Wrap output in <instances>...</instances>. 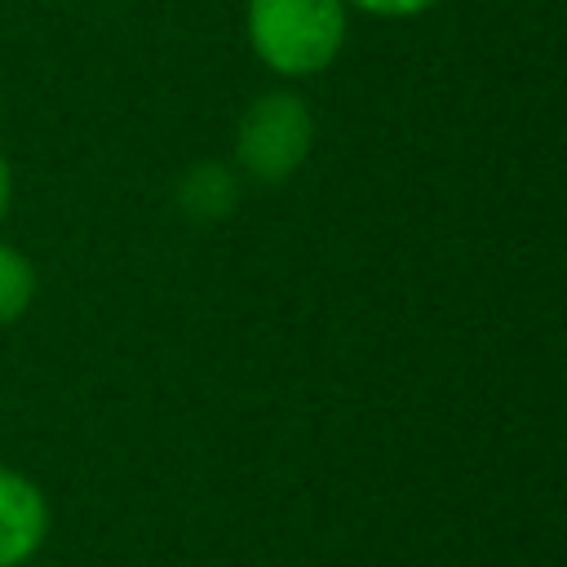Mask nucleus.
Listing matches in <instances>:
<instances>
[{"label": "nucleus", "instance_id": "3", "mask_svg": "<svg viewBox=\"0 0 567 567\" xmlns=\"http://www.w3.org/2000/svg\"><path fill=\"white\" fill-rule=\"evenodd\" d=\"M53 532V509L44 487L13 470L0 465V567H27Z\"/></svg>", "mask_w": 567, "mask_h": 567}, {"label": "nucleus", "instance_id": "5", "mask_svg": "<svg viewBox=\"0 0 567 567\" xmlns=\"http://www.w3.org/2000/svg\"><path fill=\"white\" fill-rule=\"evenodd\" d=\"M35 301V266L18 244L0 239V328L18 323Z\"/></svg>", "mask_w": 567, "mask_h": 567}, {"label": "nucleus", "instance_id": "6", "mask_svg": "<svg viewBox=\"0 0 567 567\" xmlns=\"http://www.w3.org/2000/svg\"><path fill=\"white\" fill-rule=\"evenodd\" d=\"M346 4L359 13H372V18H416L439 0H346Z\"/></svg>", "mask_w": 567, "mask_h": 567}, {"label": "nucleus", "instance_id": "2", "mask_svg": "<svg viewBox=\"0 0 567 567\" xmlns=\"http://www.w3.org/2000/svg\"><path fill=\"white\" fill-rule=\"evenodd\" d=\"M315 146V115L301 93L266 89L257 93L235 124V168L261 186L288 182Z\"/></svg>", "mask_w": 567, "mask_h": 567}, {"label": "nucleus", "instance_id": "7", "mask_svg": "<svg viewBox=\"0 0 567 567\" xmlns=\"http://www.w3.org/2000/svg\"><path fill=\"white\" fill-rule=\"evenodd\" d=\"M9 204H13V168H9V159H4V151H0V221H4Z\"/></svg>", "mask_w": 567, "mask_h": 567}, {"label": "nucleus", "instance_id": "1", "mask_svg": "<svg viewBox=\"0 0 567 567\" xmlns=\"http://www.w3.org/2000/svg\"><path fill=\"white\" fill-rule=\"evenodd\" d=\"M248 44L284 80H306L332 66L346 44L350 4L346 0H248L244 9Z\"/></svg>", "mask_w": 567, "mask_h": 567}, {"label": "nucleus", "instance_id": "4", "mask_svg": "<svg viewBox=\"0 0 567 567\" xmlns=\"http://www.w3.org/2000/svg\"><path fill=\"white\" fill-rule=\"evenodd\" d=\"M235 204H239V168L230 164L199 159L177 182V208L190 221H221L235 213Z\"/></svg>", "mask_w": 567, "mask_h": 567}]
</instances>
